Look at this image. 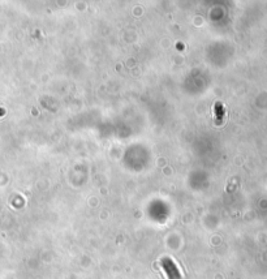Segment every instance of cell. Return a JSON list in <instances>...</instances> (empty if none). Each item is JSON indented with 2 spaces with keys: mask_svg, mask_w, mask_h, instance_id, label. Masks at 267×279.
I'll return each instance as SVG.
<instances>
[{
  "mask_svg": "<svg viewBox=\"0 0 267 279\" xmlns=\"http://www.w3.org/2000/svg\"><path fill=\"white\" fill-rule=\"evenodd\" d=\"M218 111V115H219V118H218V123H220L222 121V116H223V113H224V110H223V107H222V104H215V112Z\"/></svg>",
  "mask_w": 267,
  "mask_h": 279,
  "instance_id": "1",
  "label": "cell"
}]
</instances>
